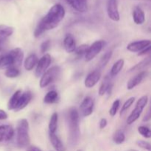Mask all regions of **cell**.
Returning a JSON list of instances; mask_svg holds the SVG:
<instances>
[{
  "label": "cell",
  "instance_id": "25",
  "mask_svg": "<svg viewBox=\"0 0 151 151\" xmlns=\"http://www.w3.org/2000/svg\"><path fill=\"white\" fill-rule=\"evenodd\" d=\"M58 115L56 112L52 114L50 119V123H49V131L50 133L52 134H55L57 131L58 127Z\"/></svg>",
  "mask_w": 151,
  "mask_h": 151
},
{
  "label": "cell",
  "instance_id": "26",
  "mask_svg": "<svg viewBox=\"0 0 151 151\" xmlns=\"http://www.w3.org/2000/svg\"><path fill=\"white\" fill-rule=\"evenodd\" d=\"M124 64H125V60L122 58L119 59L112 66L111 69V75L116 76V75H118L123 68Z\"/></svg>",
  "mask_w": 151,
  "mask_h": 151
},
{
  "label": "cell",
  "instance_id": "1",
  "mask_svg": "<svg viewBox=\"0 0 151 151\" xmlns=\"http://www.w3.org/2000/svg\"><path fill=\"white\" fill-rule=\"evenodd\" d=\"M66 12L64 7L60 4L53 5L47 14L43 17L38 22L36 28L34 31V36L38 38L44 32L55 28L64 18Z\"/></svg>",
  "mask_w": 151,
  "mask_h": 151
},
{
  "label": "cell",
  "instance_id": "27",
  "mask_svg": "<svg viewBox=\"0 0 151 151\" xmlns=\"http://www.w3.org/2000/svg\"><path fill=\"white\" fill-rule=\"evenodd\" d=\"M125 135L122 131H116L113 136L114 142L116 145H121L125 142Z\"/></svg>",
  "mask_w": 151,
  "mask_h": 151
},
{
  "label": "cell",
  "instance_id": "3",
  "mask_svg": "<svg viewBox=\"0 0 151 151\" xmlns=\"http://www.w3.org/2000/svg\"><path fill=\"white\" fill-rule=\"evenodd\" d=\"M17 132V145L20 148H24L29 146L30 138L29 135V123L26 119H22L19 121L16 128Z\"/></svg>",
  "mask_w": 151,
  "mask_h": 151
},
{
  "label": "cell",
  "instance_id": "42",
  "mask_svg": "<svg viewBox=\"0 0 151 151\" xmlns=\"http://www.w3.org/2000/svg\"><path fill=\"white\" fill-rule=\"evenodd\" d=\"M150 119V111L148 110L147 114L145 115V117H144V119H143V121H145V122H147V121H148Z\"/></svg>",
  "mask_w": 151,
  "mask_h": 151
},
{
  "label": "cell",
  "instance_id": "19",
  "mask_svg": "<svg viewBox=\"0 0 151 151\" xmlns=\"http://www.w3.org/2000/svg\"><path fill=\"white\" fill-rule=\"evenodd\" d=\"M113 85L111 83V80L109 77H106L103 80V83H102L101 86H100V88H99V94L100 96H103L108 93V94H111V88Z\"/></svg>",
  "mask_w": 151,
  "mask_h": 151
},
{
  "label": "cell",
  "instance_id": "17",
  "mask_svg": "<svg viewBox=\"0 0 151 151\" xmlns=\"http://www.w3.org/2000/svg\"><path fill=\"white\" fill-rule=\"evenodd\" d=\"M63 47L68 53H72L75 52L76 49V42L74 37L71 34H67L65 36L64 40H63Z\"/></svg>",
  "mask_w": 151,
  "mask_h": 151
},
{
  "label": "cell",
  "instance_id": "11",
  "mask_svg": "<svg viewBox=\"0 0 151 151\" xmlns=\"http://www.w3.org/2000/svg\"><path fill=\"white\" fill-rule=\"evenodd\" d=\"M150 40H141V41H137L131 42L127 46V50L132 52H139L148 46H150Z\"/></svg>",
  "mask_w": 151,
  "mask_h": 151
},
{
  "label": "cell",
  "instance_id": "14",
  "mask_svg": "<svg viewBox=\"0 0 151 151\" xmlns=\"http://www.w3.org/2000/svg\"><path fill=\"white\" fill-rule=\"evenodd\" d=\"M147 75H148V72H147V71H142V72L138 73L137 75H135V76L133 77L131 79L129 80V81H128V83H127V88H128V90H131L134 88H135L136 86H137L139 84H140L142 82L143 80H144Z\"/></svg>",
  "mask_w": 151,
  "mask_h": 151
},
{
  "label": "cell",
  "instance_id": "43",
  "mask_svg": "<svg viewBox=\"0 0 151 151\" xmlns=\"http://www.w3.org/2000/svg\"><path fill=\"white\" fill-rule=\"evenodd\" d=\"M3 57H4V55H0V65H1V60H2Z\"/></svg>",
  "mask_w": 151,
  "mask_h": 151
},
{
  "label": "cell",
  "instance_id": "8",
  "mask_svg": "<svg viewBox=\"0 0 151 151\" xmlns=\"http://www.w3.org/2000/svg\"><path fill=\"white\" fill-rule=\"evenodd\" d=\"M107 13L109 17L114 22H118L120 19L118 10L117 0H108Z\"/></svg>",
  "mask_w": 151,
  "mask_h": 151
},
{
  "label": "cell",
  "instance_id": "30",
  "mask_svg": "<svg viewBox=\"0 0 151 151\" xmlns=\"http://www.w3.org/2000/svg\"><path fill=\"white\" fill-rule=\"evenodd\" d=\"M138 132L143 137L147 139H150L151 137V132L150 129L147 126H144V125H142L138 128Z\"/></svg>",
  "mask_w": 151,
  "mask_h": 151
},
{
  "label": "cell",
  "instance_id": "35",
  "mask_svg": "<svg viewBox=\"0 0 151 151\" xmlns=\"http://www.w3.org/2000/svg\"><path fill=\"white\" fill-rule=\"evenodd\" d=\"M137 145L141 148L147 150V151H151V145L148 142L144 141V140H138L137 141Z\"/></svg>",
  "mask_w": 151,
  "mask_h": 151
},
{
  "label": "cell",
  "instance_id": "7",
  "mask_svg": "<svg viewBox=\"0 0 151 151\" xmlns=\"http://www.w3.org/2000/svg\"><path fill=\"white\" fill-rule=\"evenodd\" d=\"M52 58L50 54H45L38 60L36 64V69H35V76L37 78L41 76L48 69L49 66L51 63Z\"/></svg>",
  "mask_w": 151,
  "mask_h": 151
},
{
  "label": "cell",
  "instance_id": "4",
  "mask_svg": "<svg viewBox=\"0 0 151 151\" xmlns=\"http://www.w3.org/2000/svg\"><path fill=\"white\" fill-rule=\"evenodd\" d=\"M147 103H148V97H147V95H144L140 97L139 100H138L137 104H136L135 109L133 110V111L131 112V114L129 115V116L127 119V124L128 125H131L139 118L140 115L142 113L145 106H147Z\"/></svg>",
  "mask_w": 151,
  "mask_h": 151
},
{
  "label": "cell",
  "instance_id": "2",
  "mask_svg": "<svg viewBox=\"0 0 151 151\" xmlns=\"http://www.w3.org/2000/svg\"><path fill=\"white\" fill-rule=\"evenodd\" d=\"M79 113L75 108H72L68 112L67 122L69 127V140L71 145L74 146L79 141L81 131L79 125Z\"/></svg>",
  "mask_w": 151,
  "mask_h": 151
},
{
  "label": "cell",
  "instance_id": "37",
  "mask_svg": "<svg viewBox=\"0 0 151 151\" xmlns=\"http://www.w3.org/2000/svg\"><path fill=\"white\" fill-rule=\"evenodd\" d=\"M150 46H148L146 48H145L144 50H142V51H140L138 53V56H142L145 55H147L148 53H150Z\"/></svg>",
  "mask_w": 151,
  "mask_h": 151
},
{
  "label": "cell",
  "instance_id": "28",
  "mask_svg": "<svg viewBox=\"0 0 151 151\" xmlns=\"http://www.w3.org/2000/svg\"><path fill=\"white\" fill-rule=\"evenodd\" d=\"M150 63V58H147L145 59V60H143L142 61H141L140 63H137V65L133 66V67L130 69V72H134V71L141 70V69H143L144 68H145L146 66H149Z\"/></svg>",
  "mask_w": 151,
  "mask_h": 151
},
{
  "label": "cell",
  "instance_id": "15",
  "mask_svg": "<svg viewBox=\"0 0 151 151\" xmlns=\"http://www.w3.org/2000/svg\"><path fill=\"white\" fill-rule=\"evenodd\" d=\"M9 54L12 56L14 62V66L13 67L18 68L21 66L22 63L24 58V52L22 49L20 48H15L12 50L11 51L9 52Z\"/></svg>",
  "mask_w": 151,
  "mask_h": 151
},
{
  "label": "cell",
  "instance_id": "22",
  "mask_svg": "<svg viewBox=\"0 0 151 151\" xmlns=\"http://www.w3.org/2000/svg\"><path fill=\"white\" fill-rule=\"evenodd\" d=\"M22 94V90L19 89L14 93V94L12 95V97H10V99L9 100L8 103H7V109L8 110H13L16 109V106L18 104V102H19V98H20L21 95Z\"/></svg>",
  "mask_w": 151,
  "mask_h": 151
},
{
  "label": "cell",
  "instance_id": "13",
  "mask_svg": "<svg viewBox=\"0 0 151 151\" xmlns=\"http://www.w3.org/2000/svg\"><path fill=\"white\" fill-rule=\"evenodd\" d=\"M32 93L29 91H26L24 93H22V95H21L20 98H19V102H18V104L16 106V109H14V111L16 112L22 110V109H24L27 106L29 103V102L32 100Z\"/></svg>",
  "mask_w": 151,
  "mask_h": 151
},
{
  "label": "cell",
  "instance_id": "36",
  "mask_svg": "<svg viewBox=\"0 0 151 151\" xmlns=\"http://www.w3.org/2000/svg\"><path fill=\"white\" fill-rule=\"evenodd\" d=\"M50 46H51V41L50 40H47V41H44L42 44H41V52L42 53H45L50 50Z\"/></svg>",
  "mask_w": 151,
  "mask_h": 151
},
{
  "label": "cell",
  "instance_id": "41",
  "mask_svg": "<svg viewBox=\"0 0 151 151\" xmlns=\"http://www.w3.org/2000/svg\"><path fill=\"white\" fill-rule=\"evenodd\" d=\"M27 151H42L41 149H39L38 147H35V146H30L27 148Z\"/></svg>",
  "mask_w": 151,
  "mask_h": 151
},
{
  "label": "cell",
  "instance_id": "33",
  "mask_svg": "<svg viewBox=\"0 0 151 151\" xmlns=\"http://www.w3.org/2000/svg\"><path fill=\"white\" fill-rule=\"evenodd\" d=\"M88 47H89V46H88V44H82V45L79 46L78 48L75 49V54L78 55L79 56H82L83 55H86V53L87 50H88Z\"/></svg>",
  "mask_w": 151,
  "mask_h": 151
},
{
  "label": "cell",
  "instance_id": "16",
  "mask_svg": "<svg viewBox=\"0 0 151 151\" xmlns=\"http://www.w3.org/2000/svg\"><path fill=\"white\" fill-rule=\"evenodd\" d=\"M77 11L84 13L87 10V0H65Z\"/></svg>",
  "mask_w": 151,
  "mask_h": 151
},
{
  "label": "cell",
  "instance_id": "5",
  "mask_svg": "<svg viewBox=\"0 0 151 151\" xmlns=\"http://www.w3.org/2000/svg\"><path fill=\"white\" fill-rule=\"evenodd\" d=\"M60 72V68L58 66H52L50 69H47L41 76L40 80L39 85L41 88H45L47 86L54 82L58 77L59 76Z\"/></svg>",
  "mask_w": 151,
  "mask_h": 151
},
{
  "label": "cell",
  "instance_id": "44",
  "mask_svg": "<svg viewBox=\"0 0 151 151\" xmlns=\"http://www.w3.org/2000/svg\"><path fill=\"white\" fill-rule=\"evenodd\" d=\"M127 151H139V150H135V149H129V150H128Z\"/></svg>",
  "mask_w": 151,
  "mask_h": 151
},
{
  "label": "cell",
  "instance_id": "10",
  "mask_svg": "<svg viewBox=\"0 0 151 151\" xmlns=\"http://www.w3.org/2000/svg\"><path fill=\"white\" fill-rule=\"evenodd\" d=\"M14 133V129L11 125H0V142H6L11 140Z\"/></svg>",
  "mask_w": 151,
  "mask_h": 151
},
{
  "label": "cell",
  "instance_id": "29",
  "mask_svg": "<svg viewBox=\"0 0 151 151\" xmlns=\"http://www.w3.org/2000/svg\"><path fill=\"white\" fill-rule=\"evenodd\" d=\"M20 75V71L16 67H10L7 68L5 71V76L9 78H17Z\"/></svg>",
  "mask_w": 151,
  "mask_h": 151
},
{
  "label": "cell",
  "instance_id": "23",
  "mask_svg": "<svg viewBox=\"0 0 151 151\" xmlns=\"http://www.w3.org/2000/svg\"><path fill=\"white\" fill-rule=\"evenodd\" d=\"M14 28L4 24H0V39L6 40L13 35Z\"/></svg>",
  "mask_w": 151,
  "mask_h": 151
},
{
  "label": "cell",
  "instance_id": "40",
  "mask_svg": "<svg viewBox=\"0 0 151 151\" xmlns=\"http://www.w3.org/2000/svg\"><path fill=\"white\" fill-rule=\"evenodd\" d=\"M6 44V40L4 39H0V52L4 50V47Z\"/></svg>",
  "mask_w": 151,
  "mask_h": 151
},
{
  "label": "cell",
  "instance_id": "31",
  "mask_svg": "<svg viewBox=\"0 0 151 151\" xmlns=\"http://www.w3.org/2000/svg\"><path fill=\"white\" fill-rule=\"evenodd\" d=\"M134 101H135V97H130L129 99H128V100L125 102V103H124L123 106H122V109H121L120 116H122V115L123 114L125 113V112L126 111L128 110V109H129L133 104H134Z\"/></svg>",
  "mask_w": 151,
  "mask_h": 151
},
{
  "label": "cell",
  "instance_id": "9",
  "mask_svg": "<svg viewBox=\"0 0 151 151\" xmlns=\"http://www.w3.org/2000/svg\"><path fill=\"white\" fill-rule=\"evenodd\" d=\"M94 110V101L90 97H86L80 106V111L83 116H88L93 113Z\"/></svg>",
  "mask_w": 151,
  "mask_h": 151
},
{
  "label": "cell",
  "instance_id": "20",
  "mask_svg": "<svg viewBox=\"0 0 151 151\" xmlns=\"http://www.w3.org/2000/svg\"><path fill=\"white\" fill-rule=\"evenodd\" d=\"M50 136V140L51 142L52 145L53 146L55 149L57 151H65V147L62 142L60 141V139L58 138L55 134H52L50 133L49 134Z\"/></svg>",
  "mask_w": 151,
  "mask_h": 151
},
{
  "label": "cell",
  "instance_id": "18",
  "mask_svg": "<svg viewBox=\"0 0 151 151\" xmlns=\"http://www.w3.org/2000/svg\"><path fill=\"white\" fill-rule=\"evenodd\" d=\"M133 19L137 24L141 25L145 21V16L142 9L139 7H136L133 11Z\"/></svg>",
  "mask_w": 151,
  "mask_h": 151
},
{
  "label": "cell",
  "instance_id": "12",
  "mask_svg": "<svg viewBox=\"0 0 151 151\" xmlns=\"http://www.w3.org/2000/svg\"><path fill=\"white\" fill-rule=\"evenodd\" d=\"M100 78H101V72L100 71H93L91 73L88 74V76L86 78L85 81H84V85L88 88H92L99 82Z\"/></svg>",
  "mask_w": 151,
  "mask_h": 151
},
{
  "label": "cell",
  "instance_id": "21",
  "mask_svg": "<svg viewBox=\"0 0 151 151\" xmlns=\"http://www.w3.org/2000/svg\"><path fill=\"white\" fill-rule=\"evenodd\" d=\"M38 61V58L37 57V55L35 54H31L25 59L24 63V66L25 69L27 71H31L33 69V68L36 66L37 63Z\"/></svg>",
  "mask_w": 151,
  "mask_h": 151
},
{
  "label": "cell",
  "instance_id": "39",
  "mask_svg": "<svg viewBox=\"0 0 151 151\" xmlns=\"http://www.w3.org/2000/svg\"><path fill=\"white\" fill-rule=\"evenodd\" d=\"M7 118V114L4 110L0 109V120H4Z\"/></svg>",
  "mask_w": 151,
  "mask_h": 151
},
{
  "label": "cell",
  "instance_id": "34",
  "mask_svg": "<svg viewBox=\"0 0 151 151\" xmlns=\"http://www.w3.org/2000/svg\"><path fill=\"white\" fill-rule=\"evenodd\" d=\"M111 56H112L111 51L107 52L106 53H105V54L103 55V57L101 58V60H100V65H101V66H103H103H106V65L109 63V60H110Z\"/></svg>",
  "mask_w": 151,
  "mask_h": 151
},
{
  "label": "cell",
  "instance_id": "32",
  "mask_svg": "<svg viewBox=\"0 0 151 151\" xmlns=\"http://www.w3.org/2000/svg\"><path fill=\"white\" fill-rule=\"evenodd\" d=\"M119 106H120V100H116L112 104L111 108L109 110V114L111 116H114L117 113L118 110H119Z\"/></svg>",
  "mask_w": 151,
  "mask_h": 151
},
{
  "label": "cell",
  "instance_id": "6",
  "mask_svg": "<svg viewBox=\"0 0 151 151\" xmlns=\"http://www.w3.org/2000/svg\"><path fill=\"white\" fill-rule=\"evenodd\" d=\"M104 45V41H102V40H99V41H96L90 47H88V50L85 55L86 61L89 62L92 60L101 52Z\"/></svg>",
  "mask_w": 151,
  "mask_h": 151
},
{
  "label": "cell",
  "instance_id": "38",
  "mask_svg": "<svg viewBox=\"0 0 151 151\" xmlns=\"http://www.w3.org/2000/svg\"><path fill=\"white\" fill-rule=\"evenodd\" d=\"M108 122H107V119L106 118H102L100 121V129H103L106 127L107 125Z\"/></svg>",
  "mask_w": 151,
  "mask_h": 151
},
{
  "label": "cell",
  "instance_id": "24",
  "mask_svg": "<svg viewBox=\"0 0 151 151\" xmlns=\"http://www.w3.org/2000/svg\"><path fill=\"white\" fill-rule=\"evenodd\" d=\"M58 100V94L55 90L50 91L45 95L44 98V102L47 104H52V103H56Z\"/></svg>",
  "mask_w": 151,
  "mask_h": 151
},
{
  "label": "cell",
  "instance_id": "45",
  "mask_svg": "<svg viewBox=\"0 0 151 151\" xmlns=\"http://www.w3.org/2000/svg\"><path fill=\"white\" fill-rule=\"evenodd\" d=\"M77 151H82V150H78Z\"/></svg>",
  "mask_w": 151,
  "mask_h": 151
}]
</instances>
